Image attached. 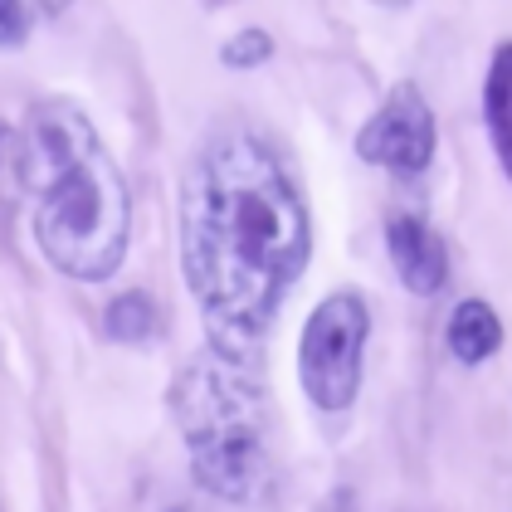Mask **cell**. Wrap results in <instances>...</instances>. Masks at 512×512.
I'll use <instances>...</instances> for the list:
<instances>
[{
    "label": "cell",
    "mask_w": 512,
    "mask_h": 512,
    "mask_svg": "<svg viewBox=\"0 0 512 512\" xmlns=\"http://www.w3.org/2000/svg\"><path fill=\"white\" fill-rule=\"evenodd\" d=\"M371 5H386V10H405L410 0H371Z\"/></svg>",
    "instance_id": "5bb4252c"
},
{
    "label": "cell",
    "mask_w": 512,
    "mask_h": 512,
    "mask_svg": "<svg viewBox=\"0 0 512 512\" xmlns=\"http://www.w3.org/2000/svg\"><path fill=\"white\" fill-rule=\"evenodd\" d=\"M274 59V40H269V30H239L230 44H220V64L225 69H259V64H269Z\"/></svg>",
    "instance_id": "8fae6325"
},
{
    "label": "cell",
    "mask_w": 512,
    "mask_h": 512,
    "mask_svg": "<svg viewBox=\"0 0 512 512\" xmlns=\"http://www.w3.org/2000/svg\"><path fill=\"white\" fill-rule=\"evenodd\" d=\"M434 147H439L434 108L415 83H395L381 98V108L356 132V157L376 171H391V176H425Z\"/></svg>",
    "instance_id": "5b68a950"
},
{
    "label": "cell",
    "mask_w": 512,
    "mask_h": 512,
    "mask_svg": "<svg viewBox=\"0 0 512 512\" xmlns=\"http://www.w3.org/2000/svg\"><path fill=\"white\" fill-rule=\"evenodd\" d=\"M171 420L186 439L191 478L220 503H254L269 483V420L254 361L205 347L171 381Z\"/></svg>",
    "instance_id": "3957f363"
},
{
    "label": "cell",
    "mask_w": 512,
    "mask_h": 512,
    "mask_svg": "<svg viewBox=\"0 0 512 512\" xmlns=\"http://www.w3.org/2000/svg\"><path fill=\"white\" fill-rule=\"evenodd\" d=\"M386 254H391L395 278L415 298H434L449 283V244L420 215H395L386 225Z\"/></svg>",
    "instance_id": "8992f818"
},
{
    "label": "cell",
    "mask_w": 512,
    "mask_h": 512,
    "mask_svg": "<svg viewBox=\"0 0 512 512\" xmlns=\"http://www.w3.org/2000/svg\"><path fill=\"white\" fill-rule=\"evenodd\" d=\"M161 327V308L147 298V293H118L113 303H108V317H103V332L122 342V347H142V342H152Z\"/></svg>",
    "instance_id": "9c48e42d"
},
{
    "label": "cell",
    "mask_w": 512,
    "mask_h": 512,
    "mask_svg": "<svg viewBox=\"0 0 512 512\" xmlns=\"http://www.w3.org/2000/svg\"><path fill=\"white\" fill-rule=\"evenodd\" d=\"M25 191H30V142H25V127L0 118V200L15 205Z\"/></svg>",
    "instance_id": "30bf717a"
},
{
    "label": "cell",
    "mask_w": 512,
    "mask_h": 512,
    "mask_svg": "<svg viewBox=\"0 0 512 512\" xmlns=\"http://www.w3.org/2000/svg\"><path fill=\"white\" fill-rule=\"evenodd\" d=\"M74 0H30V10H35V20H54V15H64Z\"/></svg>",
    "instance_id": "4fadbf2b"
},
{
    "label": "cell",
    "mask_w": 512,
    "mask_h": 512,
    "mask_svg": "<svg viewBox=\"0 0 512 512\" xmlns=\"http://www.w3.org/2000/svg\"><path fill=\"white\" fill-rule=\"evenodd\" d=\"M444 347L459 366H483L493 361L498 347H503V317L493 313L488 298H464L449 322H444Z\"/></svg>",
    "instance_id": "52a82bcc"
},
{
    "label": "cell",
    "mask_w": 512,
    "mask_h": 512,
    "mask_svg": "<svg viewBox=\"0 0 512 512\" xmlns=\"http://www.w3.org/2000/svg\"><path fill=\"white\" fill-rule=\"evenodd\" d=\"M313 254L298 181L254 132H220L181 181V274L205 347L254 361Z\"/></svg>",
    "instance_id": "6da1fadb"
},
{
    "label": "cell",
    "mask_w": 512,
    "mask_h": 512,
    "mask_svg": "<svg viewBox=\"0 0 512 512\" xmlns=\"http://www.w3.org/2000/svg\"><path fill=\"white\" fill-rule=\"evenodd\" d=\"M205 5H220V0H205Z\"/></svg>",
    "instance_id": "9a60e30c"
},
{
    "label": "cell",
    "mask_w": 512,
    "mask_h": 512,
    "mask_svg": "<svg viewBox=\"0 0 512 512\" xmlns=\"http://www.w3.org/2000/svg\"><path fill=\"white\" fill-rule=\"evenodd\" d=\"M35 25L40 20H35L30 0H0V49H20Z\"/></svg>",
    "instance_id": "7c38bea8"
},
{
    "label": "cell",
    "mask_w": 512,
    "mask_h": 512,
    "mask_svg": "<svg viewBox=\"0 0 512 512\" xmlns=\"http://www.w3.org/2000/svg\"><path fill=\"white\" fill-rule=\"evenodd\" d=\"M25 142L40 254L74 283H108L132 239V196L113 152L69 98L30 103Z\"/></svg>",
    "instance_id": "7a4b0ae2"
},
{
    "label": "cell",
    "mask_w": 512,
    "mask_h": 512,
    "mask_svg": "<svg viewBox=\"0 0 512 512\" xmlns=\"http://www.w3.org/2000/svg\"><path fill=\"white\" fill-rule=\"evenodd\" d=\"M371 308L352 288H337L317 303L298 332V386L322 415L352 410L366 376Z\"/></svg>",
    "instance_id": "277c9868"
},
{
    "label": "cell",
    "mask_w": 512,
    "mask_h": 512,
    "mask_svg": "<svg viewBox=\"0 0 512 512\" xmlns=\"http://www.w3.org/2000/svg\"><path fill=\"white\" fill-rule=\"evenodd\" d=\"M483 122L493 137L498 166L512 181V40H503L488 59V79H483Z\"/></svg>",
    "instance_id": "ba28073f"
}]
</instances>
